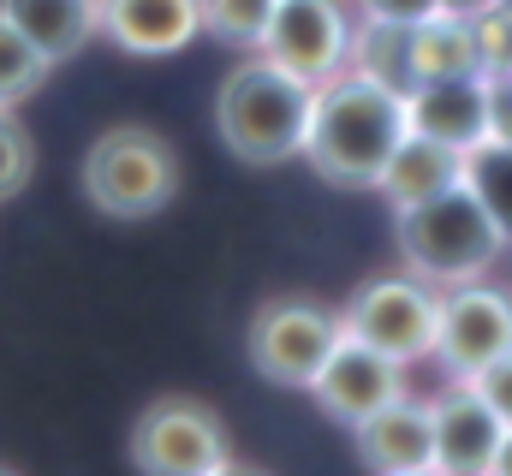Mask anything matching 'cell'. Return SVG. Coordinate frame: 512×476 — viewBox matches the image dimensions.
<instances>
[{"label":"cell","instance_id":"6da1fadb","mask_svg":"<svg viewBox=\"0 0 512 476\" xmlns=\"http://www.w3.org/2000/svg\"><path fill=\"white\" fill-rule=\"evenodd\" d=\"M405 90H393L370 72H340L328 84H316L310 125H304V155L328 185L346 191H376L387 155L405 137Z\"/></svg>","mask_w":512,"mask_h":476},{"label":"cell","instance_id":"7a4b0ae2","mask_svg":"<svg viewBox=\"0 0 512 476\" xmlns=\"http://www.w3.org/2000/svg\"><path fill=\"white\" fill-rule=\"evenodd\" d=\"M310 102L316 90L292 72H280L274 60H245L221 78L215 96V131L221 143L251 161V167H274L286 155H304V125H310Z\"/></svg>","mask_w":512,"mask_h":476},{"label":"cell","instance_id":"3957f363","mask_svg":"<svg viewBox=\"0 0 512 476\" xmlns=\"http://www.w3.org/2000/svg\"><path fill=\"white\" fill-rule=\"evenodd\" d=\"M393 221H399V256H405V268L417 280H429V286L483 280L495 268V256H501V244H507L465 179L447 185L441 197L417 203V209H399Z\"/></svg>","mask_w":512,"mask_h":476},{"label":"cell","instance_id":"277c9868","mask_svg":"<svg viewBox=\"0 0 512 476\" xmlns=\"http://www.w3.org/2000/svg\"><path fill=\"white\" fill-rule=\"evenodd\" d=\"M179 191V155L149 125H108L84 155V197L114 221H149Z\"/></svg>","mask_w":512,"mask_h":476},{"label":"cell","instance_id":"5b68a950","mask_svg":"<svg viewBox=\"0 0 512 476\" xmlns=\"http://www.w3.org/2000/svg\"><path fill=\"white\" fill-rule=\"evenodd\" d=\"M435 316H441V292L429 280L382 274L352 292V304L340 310V328L346 340H364L393 363H417V357H435Z\"/></svg>","mask_w":512,"mask_h":476},{"label":"cell","instance_id":"8992f818","mask_svg":"<svg viewBox=\"0 0 512 476\" xmlns=\"http://www.w3.org/2000/svg\"><path fill=\"white\" fill-rule=\"evenodd\" d=\"M340 340H346L340 310H322L310 298H268L251 316L245 352H251V369L262 381H274V387H310Z\"/></svg>","mask_w":512,"mask_h":476},{"label":"cell","instance_id":"52a82bcc","mask_svg":"<svg viewBox=\"0 0 512 476\" xmlns=\"http://www.w3.org/2000/svg\"><path fill=\"white\" fill-rule=\"evenodd\" d=\"M227 429L203 399L167 393L131 429V465L143 476H215L227 465Z\"/></svg>","mask_w":512,"mask_h":476},{"label":"cell","instance_id":"ba28073f","mask_svg":"<svg viewBox=\"0 0 512 476\" xmlns=\"http://www.w3.org/2000/svg\"><path fill=\"white\" fill-rule=\"evenodd\" d=\"M346 54H352V30H346L340 0H274L262 60H274L280 72H292L316 90L346 72Z\"/></svg>","mask_w":512,"mask_h":476},{"label":"cell","instance_id":"9c48e42d","mask_svg":"<svg viewBox=\"0 0 512 476\" xmlns=\"http://www.w3.org/2000/svg\"><path fill=\"white\" fill-rule=\"evenodd\" d=\"M501 352H512V292L501 286H453L435 316V357L453 381L483 375Z\"/></svg>","mask_w":512,"mask_h":476},{"label":"cell","instance_id":"30bf717a","mask_svg":"<svg viewBox=\"0 0 512 476\" xmlns=\"http://www.w3.org/2000/svg\"><path fill=\"white\" fill-rule=\"evenodd\" d=\"M405 125L417 137H435L459 155H471L477 143L495 137V96L477 72H459V78H429V84H411L405 90Z\"/></svg>","mask_w":512,"mask_h":476},{"label":"cell","instance_id":"8fae6325","mask_svg":"<svg viewBox=\"0 0 512 476\" xmlns=\"http://www.w3.org/2000/svg\"><path fill=\"white\" fill-rule=\"evenodd\" d=\"M310 393H316V405L328 417H340L346 429H358L382 405L405 399V363L382 357L376 346H364V340H340L334 357L322 363V375L310 381Z\"/></svg>","mask_w":512,"mask_h":476},{"label":"cell","instance_id":"7c38bea8","mask_svg":"<svg viewBox=\"0 0 512 476\" xmlns=\"http://www.w3.org/2000/svg\"><path fill=\"white\" fill-rule=\"evenodd\" d=\"M429 429H435V465H429L435 476H489L507 435V423L489 411V399L471 381L429 399Z\"/></svg>","mask_w":512,"mask_h":476},{"label":"cell","instance_id":"4fadbf2b","mask_svg":"<svg viewBox=\"0 0 512 476\" xmlns=\"http://www.w3.org/2000/svg\"><path fill=\"white\" fill-rule=\"evenodd\" d=\"M358 459L376 476H417L435 465V429H429V405L417 399H393L376 417H364L358 429Z\"/></svg>","mask_w":512,"mask_h":476},{"label":"cell","instance_id":"5bb4252c","mask_svg":"<svg viewBox=\"0 0 512 476\" xmlns=\"http://www.w3.org/2000/svg\"><path fill=\"white\" fill-rule=\"evenodd\" d=\"M203 30L197 0H102V36L126 54L161 60Z\"/></svg>","mask_w":512,"mask_h":476},{"label":"cell","instance_id":"9a60e30c","mask_svg":"<svg viewBox=\"0 0 512 476\" xmlns=\"http://www.w3.org/2000/svg\"><path fill=\"white\" fill-rule=\"evenodd\" d=\"M459 179H465V155H459V149H447V143H435V137L405 131V137H399V149L387 155L376 191L387 197V209L399 215V209H417V203L441 197V191H447V185H459Z\"/></svg>","mask_w":512,"mask_h":476},{"label":"cell","instance_id":"2e32d148","mask_svg":"<svg viewBox=\"0 0 512 476\" xmlns=\"http://www.w3.org/2000/svg\"><path fill=\"white\" fill-rule=\"evenodd\" d=\"M0 18L42 48L48 66H60L102 30V0H0Z\"/></svg>","mask_w":512,"mask_h":476},{"label":"cell","instance_id":"e0dca14e","mask_svg":"<svg viewBox=\"0 0 512 476\" xmlns=\"http://www.w3.org/2000/svg\"><path fill=\"white\" fill-rule=\"evenodd\" d=\"M411 84H429V78H459V72H477V36H471V18H429V24H411Z\"/></svg>","mask_w":512,"mask_h":476},{"label":"cell","instance_id":"ac0fdd59","mask_svg":"<svg viewBox=\"0 0 512 476\" xmlns=\"http://www.w3.org/2000/svg\"><path fill=\"white\" fill-rule=\"evenodd\" d=\"M465 185L477 191V203L489 209V221L512 244V143L507 137H489V143H477L465 155Z\"/></svg>","mask_w":512,"mask_h":476},{"label":"cell","instance_id":"d6986e66","mask_svg":"<svg viewBox=\"0 0 512 476\" xmlns=\"http://www.w3.org/2000/svg\"><path fill=\"white\" fill-rule=\"evenodd\" d=\"M197 18L227 48H262L268 18H274V0H197Z\"/></svg>","mask_w":512,"mask_h":476},{"label":"cell","instance_id":"ffe728a7","mask_svg":"<svg viewBox=\"0 0 512 476\" xmlns=\"http://www.w3.org/2000/svg\"><path fill=\"white\" fill-rule=\"evenodd\" d=\"M48 60H42V48H30L6 18H0V108H18L24 96H36L42 84H48Z\"/></svg>","mask_w":512,"mask_h":476},{"label":"cell","instance_id":"44dd1931","mask_svg":"<svg viewBox=\"0 0 512 476\" xmlns=\"http://www.w3.org/2000/svg\"><path fill=\"white\" fill-rule=\"evenodd\" d=\"M30 167H36V155H30V131L12 119V108H0V203H6L12 191H24Z\"/></svg>","mask_w":512,"mask_h":476},{"label":"cell","instance_id":"7402d4cb","mask_svg":"<svg viewBox=\"0 0 512 476\" xmlns=\"http://www.w3.org/2000/svg\"><path fill=\"white\" fill-rule=\"evenodd\" d=\"M471 387L489 399V411H495V417L512 429V352H501L489 369H483V375H471Z\"/></svg>","mask_w":512,"mask_h":476},{"label":"cell","instance_id":"603a6c76","mask_svg":"<svg viewBox=\"0 0 512 476\" xmlns=\"http://www.w3.org/2000/svg\"><path fill=\"white\" fill-rule=\"evenodd\" d=\"M370 24H429L441 18V0H364Z\"/></svg>","mask_w":512,"mask_h":476},{"label":"cell","instance_id":"cb8c5ba5","mask_svg":"<svg viewBox=\"0 0 512 476\" xmlns=\"http://www.w3.org/2000/svg\"><path fill=\"white\" fill-rule=\"evenodd\" d=\"M489 6H495V0H441V12H447V18H483Z\"/></svg>","mask_w":512,"mask_h":476},{"label":"cell","instance_id":"d4e9b609","mask_svg":"<svg viewBox=\"0 0 512 476\" xmlns=\"http://www.w3.org/2000/svg\"><path fill=\"white\" fill-rule=\"evenodd\" d=\"M489 476H512V429L501 435V453H495V465H489Z\"/></svg>","mask_w":512,"mask_h":476},{"label":"cell","instance_id":"484cf974","mask_svg":"<svg viewBox=\"0 0 512 476\" xmlns=\"http://www.w3.org/2000/svg\"><path fill=\"white\" fill-rule=\"evenodd\" d=\"M215 476H262V471H245V465H233V459H227V465H221Z\"/></svg>","mask_w":512,"mask_h":476},{"label":"cell","instance_id":"4316f807","mask_svg":"<svg viewBox=\"0 0 512 476\" xmlns=\"http://www.w3.org/2000/svg\"><path fill=\"white\" fill-rule=\"evenodd\" d=\"M417 476H435V471H417Z\"/></svg>","mask_w":512,"mask_h":476},{"label":"cell","instance_id":"83f0119b","mask_svg":"<svg viewBox=\"0 0 512 476\" xmlns=\"http://www.w3.org/2000/svg\"><path fill=\"white\" fill-rule=\"evenodd\" d=\"M0 476H6V471H0Z\"/></svg>","mask_w":512,"mask_h":476}]
</instances>
